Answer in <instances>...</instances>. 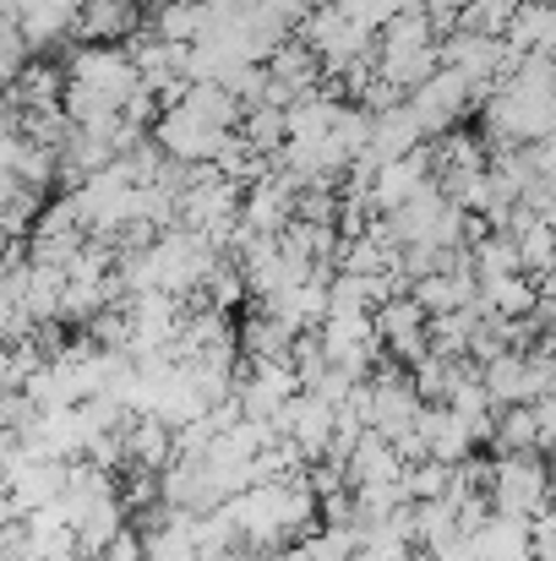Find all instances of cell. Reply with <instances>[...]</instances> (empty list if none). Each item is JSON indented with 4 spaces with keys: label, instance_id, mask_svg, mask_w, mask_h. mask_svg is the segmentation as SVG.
I'll return each instance as SVG.
<instances>
[{
    "label": "cell",
    "instance_id": "1",
    "mask_svg": "<svg viewBox=\"0 0 556 561\" xmlns=\"http://www.w3.org/2000/svg\"><path fill=\"white\" fill-rule=\"evenodd\" d=\"M556 474L552 463H541V453H502L491 463V502L497 513H519V518H535L552 507Z\"/></svg>",
    "mask_w": 556,
    "mask_h": 561
},
{
    "label": "cell",
    "instance_id": "2",
    "mask_svg": "<svg viewBox=\"0 0 556 561\" xmlns=\"http://www.w3.org/2000/svg\"><path fill=\"white\" fill-rule=\"evenodd\" d=\"M273 431L279 436H295L300 447H306V458L317 463V458H328V447H333V431H339V409L322 398V392H295L279 414H273Z\"/></svg>",
    "mask_w": 556,
    "mask_h": 561
},
{
    "label": "cell",
    "instance_id": "3",
    "mask_svg": "<svg viewBox=\"0 0 556 561\" xmlns=\"http://www.w3.org/2000/svg\"><path fill=\"white\" fill-rule=\"evenodd\" d=\"M66 480H71V463L66 458H33L22 474L5 480V524L11 518H27V513H38L49 502H60L66 496Z\"/></svg>",
    "mask_w": 556,
    "mask_h": 561
},
{
    "label": "cell",
    "instance_id": "4",
    "mask_svg": "<svg viewBox=\"0 0 556 561\" xmlns=\"http://www.w3.org/2000/svg\"><path fill=\"white\" fill-rule=\"evenodd\" d=\"M300 392V371H295V360H251V371L240 376V409L251 414V420H273L290 398Z\"/></svg>",
    "mask_w": 556,
    "mask_h": 561
},
{
    "label": "cell",
    "instance_id": "5",
    "mask_svg": "<svg viewBox=\"0 0 556 561\" xmlns=\"http://www.w3.org/2000/svg\"><path fill=\"white\" fill-rule=\"evenodd\" d=\"M420 409H425L420 387L404 381L398 371H387V376L371 381V431H382V436H404V431H415Z\"/></svg>",
    "mask_w": 556,
    "mask_h": 561
},
{
    "label": "cell",
    "instance_id": "6",
    "mask_svg": "<svg viewBox=\"0 0 556 561\" xmlns=\"http://www.w3.org/2000/svg\"><path fill=\"white\" fill-rule=\"evenodd\" d=\"M486 387H491L497 409L541 403V398H546V376L535 366V355H519V350H502L497 360H486Z\"/></svg>",
    "mask_w": 556,
    "mask_h": 561
},
{
    "label": "cell",
    "instance_id": "7",
    "mask_svg": "<svg viewBox=\"0 0 556 561\" xmlns=\"http://www.w3.org/2000/svg\"><path fill=\"white\" fill-rule=\"evenodd\" d=\"M415 431L425 436L431 458H442V463H464V458H475V447H480V436H475L447 403H425L420 420H415Z\"/></svg>",
    "mask_w": 556,
    "mask_h": 561
},
{
    "label": "cell",
    "instance_id": "8",
    "mask_svg": "<svg viewBox=\"0 0 556 561\" xmlns=\"http://www.w3.org/2000/svg\"><path fill=\"white\" fill-rule=\"evenodd\" d=\"M350 485H387V480H404V453H398V442L393 436H382V431H366L361 442H355V453H350Z\"/></svg>",
    "mask_w": 556,
    "mask_h": 561
},
{
    "label": "cell",
    "instance_id": "9",
    "mask_svg": "<svg viewBox=\"0 0 556 561\" xmlns=\"http://www.w3.org/2000/svg\"><path fill=\"white\" fill-rule=\"evenodd\" d=\"M126 447H132V469H164L175 463V425L164 414H132Z\"/></svg>",
    "mask_w": 556,
    "mask_h": 561
},
{
    "label": "cell",
    "instance_id": "10",
    "mask_svg": "<svg viewBox=\"0 0 556 561\" xmlns=\"http://www.w3.org/2000/svg\"><path fill=\"white\" fill-rule=\"evenodd\" d=\"M126 535V502L121 496H104L93 502V513L77 524V546H82V561H99L115 540Z\"/></svg>",
    "mask_w": 556,
    "mask_h": 561
},
{
    "label": "cell",
    "instance_id": "11",
    "mask_svg": "<svg viewBox=\"0 0 556 561\" xmlns=\"http://www.w3.org/2000/svg\"><path fill=\"white\" fill-rule=\"evenodd\" d=\"M240 344H246L251 360H295V328L279 322L273 311L257 317V322H246V339Z\"/></svg>",
    "mask_w": 556,
    "mask_h": 561
},
{
    "label": "cell",
    "instance_id": "12",
    "mask_svg": "<svg viewBox=\"0 0 556 561\" xmlns=\"http://www.w3.org/2000/svg\"><path fill=\"white\" fill-rule=\"evenodd\" d=\"M502 453H535L541 447V409L535 403H513L497 414V436H491Z\"/></svg>",
    "mask_w": 556,
    "mask_h": 561
},
{
    "label": "cell",
    "instance_id": "13",
    "mask_svg": "<svg viewBox=\"0 0 556 561\" xmlns=\"http://www.w3.org/2000/svg\"><path fill=\"white\" fill-rule=\"evenodd\" d=\"M453 474L458 463H442V458H420L404 469V496L409 502H436V496H453Z\"/></svg>",
    "mask_w": 556,
    "mask_h": 561
},
{
    "label": "cell",
    "instance_id": "14",
    "mask_svg": "<svg viewBox=\"0 0 556 561\" xmlns=\"http://www.w3.org/2000/svg\"><path fill=\"white\" fill-rule=\"evenodd\" d=\"M311 557L317 561H361V529L355 524H322L306 535Z\"/></svg>",
    "mask_w": 556,
    "mask_h": 561
},
{
    "label": "cell",
    "instance_id": "15",
    "mask_svg": "<svg viewBox=\"0 0 556 561\" xmlns=\"http://www.w3.org/2000/svg\"><path fill=\"white\" fill-rule=\"evenodd\" d=\"M486 306H491V311H502V317H524V311L535 306V289H530L519 273H508V278H491Z\"/></svg>",
    "mask_w": 556,
    "mask_h": 561
},
{
    "label": "cell",
    "instance_id": "16",
    "mask_svg": "<svg viewBox=\"0 0 556 561\" xmlns=\"http://www.w3.org/2000/svg\"><path fill=\"white\" fill-rule=\"evenodd\" d=\"M38 414H44V409H38L27 392H5V403H0V425H5V431H16V436H22V431H33V420H38Z\"/></svg>",
    "mask_w": 556,
    "mask_h": 561
},
{
    "label": "cell",
    "instance_id": "17",
    "mask_svg": "<svg viewBox=\"0 0 556 561\" xmlns=\"http://www.w3.org/2000/svg\"><path fill=\"white\" fill-rule=\"evenodd\" d=\"M535 409H541V447H552L556 453V392H546Z\"/></svg>",
    "mask_w": 556,
    "mask_h": 561
},
{
    "label": "cell",
    "instance_id": "18",
    "mask_svg": "<svg viewBox=\"0 0 556 561\" xmlns=\"http://www.w3.org/2000/svg\"><path fill=\"white\" fill-rule=\"evenodd\" d=\"M268 561H317V557H311V546H306V540H284L279 551H268Z\"/></svg>",
    "mask_w": 556,
    "mask_h": 561
},
{
    "label": "cell",
    "instance_id": "19",
    "mask_svg": "<svg viewBox=\"0 0 556 561\" xmlns=\"http://www.w3.org/2000/svg\"><path fill=\"white\" fill-rule=\"evenodd\" d=\"M60 561H77V557H60Z\"/></svg>",
    "mask_w": 556,
    "mask_h": 561
}]
</instances>
